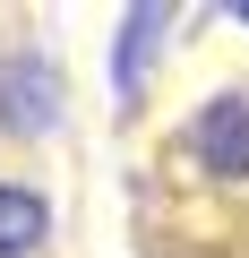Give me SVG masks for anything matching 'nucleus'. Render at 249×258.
Wrapping results in <instances>:
<instances>
[{
	"label": "nucleus",
	"mask_w": 249,
	"mask_h": 258,
	"mask_svg": "<svg viewBox=\"0 0 249 258\" xmlns=\"http://www.w3.org/2000/svg\"><path fill=\"white\" fill-rule=\"evenodd\" d=\"M189 155L215 181H249V86H215L189 112Z\"/></svg>",
	"instance_id": "nucleus-1"
},
{
	"label": "nucleus",
	"mask_w": 249,
	"mask_h": 258,
	"mask_svg": "<svg viewBox=\"0 0 249 258\" xmlns=\"http://www.w3.org/2000/svg\"><path fill=\"white\" fill-rule=\"evenodd\" d=\"M60 120V78L52 60H0V129H18V138H43V129Z\"/></svg>",
	"instance_id": "nucleus-2"
},
{
	"label": "nucleus",
	"mask_w": 249,
	"mask_h": 258,
	"mask_svg": "<svg viewBox=\"0 0 249 258\" xmlns=\"http://www.w3.org/2000/svg\"><path fill=\"white\" fill-rule=\"evenodd\" d=\"M163 52V9H129L120 18V52H112V86H120V112L138 103V86H146V60Z\"/></svg>",
	"instance_id": "nucleus-3"
},
{
	"label": "nucleus",
	"mask_w": 249,
	"mask_h": 258,
	"mask_svg": "<svg viewBox=\"0 0 249 258\" xmlns=\"http://www.w3.org/2000/svg\"><path fill=\"white\" fill-rule=\"evenodd\" d=\"M43 232H52V207H43V189H26V181H0V258H35V249H43Z\"/></svg>",
	"instance_id": "nucleus-4"
},
{
	"label": "nucleus",
	"mask_w": 249,
	"mask_h": 258,
	"mask_svg": "<svg viewBox=\"0 0 249 258\" xmlns=\"http://www.w3.org/2000/svg\"><path fill=\"white\" fill-rule=\"evenodd\" d=\"M232 18H240V26H249V0H240V9H232Z\"/></svg>",
	"instance_id": "nucleus-5"
}]
</instances>
